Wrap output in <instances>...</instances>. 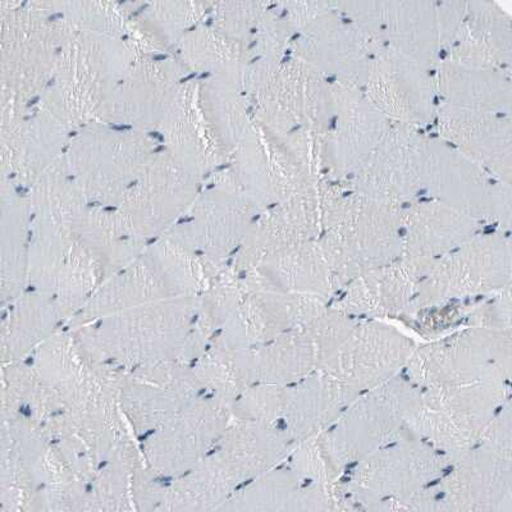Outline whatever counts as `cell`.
<instances>
[{"label":"cell","instance_id":"30bf717a","mask_svg":"<svg viewBox=\"0 0 512 512\" xmlns=\"http://www.w3.org/2000/svg\"><path fill=\"white\" fill-rule=\"evenodd\" d=\"M432 487L437 511L511 512L512 460L475 446Z\"/></svg>","mask_w":512,"mask_h":512},{"label":"cell","instance_id":"277c9868","mask_svg":"<svg viewBox=\"0 0 512 512\" xmlns=\"http://www.w3.org/2000/svg\"><path fill=\"white\" fill-rule=\"evenodd\" d=\"M452 463L428 443L406 438L356 464L341 487L351 510L406 511L410 498L437 482Z\"/></svg>","mask_w":512,"mask_h":512},{"label":"cell","instance_id":"d6986e66","mask_svg":"<svg viewBox=\"0 0 512 512\" xmlns=\"http://www.w3.org/2000/svg\"><path fill=\"white\" fill-rule=\"evenodd\" d=\"M287 392L288 386L283 384H253L233 401L232 414L244 422L278 427L285 410Z\"/></svg>","mask_w":512,"mask_h":512},{"label":"cell","instance_id":"7c38bea8","mask_svg":"<svg viewBox=\"0 0 512 512\" xmlns=\"http://www.w3.org/2000/svg\"><path fill=\"white\" fill-rule=\"evenodd\" d=\"M358 396V392L331 374H310L294 386L288 384L281 419L285 427L281 429L297 445L327 431Z\"/></svg>","mask_w":512,"mask_h":512},{"label":"cell","instance_id":"8992f818","mask_svg":"<svg viewBox=\"0 0 512 512\" xmlns=\"http://www.w3.org/2000/svg\"><path fill=\"white\" fill-rule=\"evenodd\" d=\"M511 251L500 235L479 236L442 256L418 282L409 312L461 297L487 294L509 286Z\"/></svg>","mask_w":512,"mask_h":512},{"label":"cell","instance_id":"5bb4252c","mask_svg":"<svg viewBox=\"0 0 512 512\" xmlns=\"http://www.w3.org/2000/svg\"><path fill=\"white\" fill-rule=\"evenodd\" d=\"M419 280V274L405 260L373 269L356 277L335 309L351 317H397L409 312Z\"/></svg>","mask_w":512,"mask_h":512},{"label":"cell","instance_id":"4fadbf2b","mask_svg":"<svg viewBox=\"0 0 512 512\" xmlns=\"http://www.w3.org/2000/svg\"><path fill=\"white\" fill-rule=\"evenodd\" d=\"M474 226V219L447 205L414 210L401 241L405 262L422 278L438 259L472 239Z\"/></svg>","mask_w":512,"mask_h":512},{"label":"cell","instance_id":"52a82bcc","mask_svg":"<svg viewBox=\"0 0 512 512\" xmlns=\"http://www.w3.org/2000/svg\"><path fill=\"white\" fill-rule=\"evenodd\" d=\"M181 308V306H178ZM175 305L159 306L141 313L104 318L102 326L93 329L95 354L111 358L125 364H155L171 360L176 349L182 350L189 332L190 317L184 309Z\"/></svg>","mask_w":512,"mask_h":512},{"label":"cell","instance_id":"9a60e30c","mask_svg":"<svg viewBox=\"0 0 512 512\" xmlns=\"http://www.w3.org/2000/svg\"><path fill=\"white\" fill-rule=\"evenodd\" d=\"M452 140L480 160L495 169L498 175L510 173V125L502 118L486 112L455 111L451 109Z\"/></svg>","mask_w":512,"mask_h":512},{"label":"cell","instance_id":"7a4b0ae2","mask_svg":"<svg viewBox=\"0 0 512 512\" xmlns=\"http://www.w3.org/2000/svg\"><path fill=\"white\" fill-rule=\"evenodd\" d=\"M509 400L506 382L422 388L406 433L456 461L478 446L488 423Z\"/></svg>","mask_w":512,"mask_h":512},{"label":"cell","instance_id":"ac0fdd59","mask_svg":"<svg viewBox=\"0 0 512 512\" xmlns=\"http://www.w3.org/2000/svg\"><path fill=\"white\" fill-rule=\"evenodd\" d=\"M396 7L393 11L388 8L384 9L386 12H381V24H384L387 30L384 32L395 43L396 52L414 63L432 57L436 44L432 12L423 9L424 4L399 3Z\"/></svg>","mask_w":512,"mask_h":512},{"label":"cell","instance_id":"5b68a950","mask_svg":"<svg viewBox=\"0 0 512 512\" xmlns=\"http://www.w3.org/2000/svg\"><path fill=\"white\" fill-rule=\"evenodd\" d=\"M511 340V329H461L415 349L405 368L408 379L420 388L509 383Z\"/></svg>","mask_w":512,"mask_h":512},{"label":"cell","instance_id":"3957f363","mask_svg":"<svg viewBox=\"0 0 512 512\" xmlns=\"http://www.w3.org/2000/svg\"><path fill=\"white\" fill-rule=\"evenodd\" d=\"M422 388L397 376L360 393L322 433L320 441L341 473L369 455L406 440V422L418 405Z\"/></svg>","mask_w":512,"mask_h":512},{"label":"cell","instance_id":"9c48e42d","mask_svg":"<svg viewBox=\"0 0 512 512\" xmlns=\"http://www.w3.org/2000/svg\"><path fill=\"white\" fill-rule=\"evenodd\" d=\"M232 405L214 397L191 402L160 425L146 446L150 465L173 475L198 465L230 425Z\"/></svg>","mask_w":512,"mask_h":512},{"label":"cell","instance_id":"8fae6325","mask_svg":"<svg viewBox=\"0 0 512 512\" xmlns=\"http://www.w3.org/2000/svg\"><path fill=\"white\" fill-rule=\"evenodd\" d=\"M327 309V297L323 296L255 292L239 301L217 344L230 350L263 345L304 327Z\"/></svg>","mask_w":512,"mask_h":512},{"label":"cell","instance_id":"ba28073f","mask_svg":"<svg viewBox=\"0 0 512 512\" xmlns=\"http://www.w3.org/2000/svg\"><path fill=\"white\" fill-rule=\"evenodd\" d=\"M415 349V342L390 324L356 320L326 373L360 395L399 376Z\"/></svg>","mask_w":512,"mask_h":512},{"label":"cell","instance_id":"e0dca14e","mask_svg":"<svg viewBox=\"0 0 512 512\" xmlns=\"http://www.w3.org/2000/svg\"><path fill=\"white\" fill-rule=\"evenodd\" d=\"M374 81L381 88L390 86V112L395 116L406 117L408 120L420 117V112L425 111V104H428V91L425 90L427 81L419 70H416L415 63L410 59L401 56L400 53H388L381 56ZM388 102L384 105H387Z\"/></svg>","mask_w":512,"mask_h":512},{"label":"cell","instance_id":"603a6c76","mask_svg":"<svg viewBox=\"0 0 512 512\" xmlns=\"http://www.w3.org/2000/svg\"><path fill=\"white\" fill-rule=\"evenodd\" d=\"M466 326L487 329H511L510 294L500 297L491 304L480 305L466 313Z\"/></svg>","mask_w":512,"mask_h":512},{"label":"cell","instance_id":"44dd1931","mask_svg":"<svg viewBox=\"0 0 512 512\" xmlns=\"http://www.w3.org/2000/svg\"><path fill=\"white\" fill-rule=\"evenodd\" d=\"M30 308V306H29ZM53 315H47V312L40 309L20 310L15 318L9 319V328L3 329V344L8 345L12 356L22 354L34 346L48 332L50 326L53 327Z\"/></svg>","mask_w":512,"mask_h":512},{"label":"cell","instance_id":"7402d4cb","mask_svg":"<svg viewBox=\"0 0 512 512\" xmlns=\"http://www.w3.org/2000/svg\"><path fill=\"white\" fill-rule=\"evenodd\" d=\"M478 446L512 460V415L510 400L493 416L480 437Z\"/></svg>","mask_w":512,"mask_h":512},{"label":"cell","instance_id":"2e32d148","mask_svg":"<svg viewBox=\"0 0 512 512\" xmlns=\"http://www.w3.org/2000/svg\"><path fill=\"white\" fill-rule=\"evenodd\" d=\"M305 482L294 469L274 468L233 493L219 510L303 511Z\"/></svg>","mask_w":512,"mask_h":512},{"label":"cell","instance_id":"6da1fadb","mask_svg":"<svg viewBox=\"0 0 512 512\" xmlns=\"http://www.w3.org/2000/svg\"><path fill=\"white\" fill-rule=\"evenodd\" d=\"M277 425L237 420L226 429L216 451L195 466L189 478L178 484L171 500L192 504L191 509L219 510L237 487L276 468L295 448Z\"/></svg>","mask_w":512,"mask_h":512},{"label":"cell","instance_id":"ffe728a7","mask_svg":"<svg viewBox=\"0 0 512 512\" xmlns=\"http://www.w3.org/2000/svg\"><path fill=\"white\" fill-rule=\"evenodd\" d=\"M318 62L333 67V72L351 76L364 66L361 41L354 39V32L338 24L337 30H326L323 20L318 22Z\"/></svg>","mask_w":512,"mask_h":512}]
</instances>
